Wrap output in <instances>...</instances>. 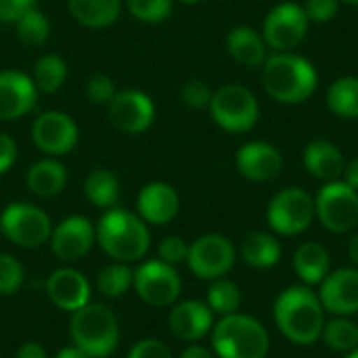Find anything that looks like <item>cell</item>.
<instances>
[{"instance_id": "f907efd6", "label": "cell", "mask_w": 358, "mask_h": 358, "mask_svg": "<svg viewBox=\"0 0 358 358\" xmlns=\"http://www.w3.org/2000/svg\"><path fill=\"white\" fill-rule=\"evenodd\" d=\"M346 358H358V348L357 350H352V352H348V357Z\"/></svg>"}, {"instance_id": "8992f818", "label": "cell", "mask_w": 358, "mask_h": 358, "mask_svg": "<svg viewBox=\"0 0 358 358\" xmlns=\"http://www.w3.org/2000/svg\"><path fill=\"white\" fill-rule=\"evenodd\" d=\"M212 120L227 132H248L258 124L260 107L256 94L241 84H224L212 92Z\"/></svg>"}, {"instance_id": "5b68a950", "label": "cell", "mask_w": 358, "mask_h": 358, "mask_svg": "<svg viewBox=\"0 0 358 358\" xmlns=\"http://www.w3.org/2000/svg\"><path fill=\"white\" fill-rule=\"evenodd\" d=\"M212 348L218 358H266L271 338L260 321L233 313L212 327Z\"/></svg>"}, {"instance_id": "9a60e30c", "label": "cell", "mask_w": 358, "mask_h": 358, "mask_svg": "<svg viewBox=\"0 0 358 358\" xmlns=\"http://www.w3.org/2000/svg\"><path fill=\"white\" fill-rule=\"evenodd\" d=\"M50 250L57 260L71 264L82 260L96 243L94 224L86 216H67L50 233Z\"/></svg>"}, {"instance_id": "ee69618b", "label": "cell", "mask_w": 358, "mask_h": 358, "mask_svg": "<svg viewBox=\"0 0 358 358\" xmlns=\"http://www.w3.org/2000/svg\"><path fill=\"white\" fill-rule=\"evenodd\" d=\"M15 358H48V352L40 342H23L17 348Z\"/></svg>"}, {"instance_id": "5bb4252c", "label": "cell", "mask_w": 358, "mask_h": 358, "mask_svg": "<svg viewBox=\"0 0 358 358\" xmlns=\"http://www.w3.org/2000/svg\"><path fill=\"white\" fill-rule=\"evenodd\" d=\"M80 138L78 124L69 113L50 109L42 111L31 124V141L48 157H61L76 149Z\"/></svg>"}, {"instance_id": "d6a6232c", "label": "cell", "mask_w": 358, "mask_h": 358, "mask_svg": "<svg viewBox=\"0 0 358 358\" xmlns=\"http://www.w3.org/2000/svg\"><path fill=\"white\" fill-rule=\"evenodd\" d=\"M321 338L331 350L348 355L358 348V325L348 317H336L334 321L325 323Z\"/></svg>"}, {"instance_id": "4fadbf2b", "label": "cell", "mask_w": 358, "mask_h": 358, "mask_svg": "<svg viewBox=\"0 0 358 358\" xmlns=\"http://www.w3.org/2000/svg\"><path fill=\"white\" fill-rule=\"evenodd\" d=\"M308 25L310 21L300 4L283 2V4H277L266 15L262 38L268 48L277 52H289L306 38Z\"/></svg>"}, {"instance_id": "c3c4849f", "label": "cell", "mask_w": 358, "mask_h": 358, "mask_svg": "<svg viewBox=\"0 0 358 358\" xmlns=\"http://www.w3.org/2000/svg\"><path fill=\"white\" fill-rule=\"evenodd\" d=\"M348 256H350V260L355 262V266H358V235L352 237V241H350V245H348Z\"/></svg>"}, {"instance_id": "b9f144b4", "label": "cell", "mask_w": 358, "mask_h": 358, "mask_svg": "<svg viewBox=\"0 0 358 358\" xmlns=\"http://www.w3.org/2000/svg\"><path fill=\"white\" fill-rule=\"evenodd\" d=\"M31 8H36V0H0V23L15 25Z\"/></svg>"}, {"instance_id": "d590c367", "label": "cell", "mask_w": 358, "mask_h": 358, "mask_svg": "<svg viewBox=\"0 0 358 358\" xmlns=\"http://www.w3.org/2000/svg\"><path fill=\"white\" fill-rule=\"evenodd\" d=\"M25 281V271L23 264L10 256V254H0V296L8 298L15 296Z\"/></svg>"}, {"instance_id": "44dd1931", "label": "cell", "mask_w": 358, "mask_h": 358, "mask_svg": "<svg viewBox=\"0 0 358 358\" xmlns=\"http://www.w3.org/2000/svg\"><path fill=\"white\" fill-rule=\"evenodd\" d=\"M136 210L147 224H155V227L168 224L176 218L180 210V197L172 185L155 180L141 189L136 199Z\"/></svg>"}, {"instance_id": "d6986e66", "label": "cell", "mask_w": 358, "mask_h": 358, "mask_svg": "<svg viewBox=\"0 0 358 358\" xmlns=\"http://www.w3.org/2000/svg\"><path fill=\"white\" fill-rule=\"evenodd\" d=\"M168 327L180 342L195 344L206 338L214 327V313L208 304L199 300H185L172 306L168 317Z\"/></svg>"}, {"instance_id": "30bf717a", "label": "cell", "mask_w": 358, "mask_h": 358, "mask_svg": "<svg viewBox=\"0 0 358 358\" xmlns=\"http://www.w3.org/2000/svg\"><path fill=\"white\" fill-rule=\"evenodd\" d=\"M138 298L155 308L172 306L182 289L180 275L174 266L162 262V260H147L134 271L132 281Z\"/></svg>"}, {"instance_id": "484cf974", "label": "cell", "mask_w": 358, "mask_h": 358, "mask_svg": "<svg viewBox=\"0 0 358 358\" xmlns=\"http://www.w3.org/2000/svg\"><path fill=\"white\" fill-rule=\"evenodd\" d=\"M329 264H331L329 252L317 241L302 243L294 256V268L298 277L308 285L321 283L329 273Z\"/></svg>"}, {"instance_id": "8fae6325", "label": "cell", "mask_w": 358, "mask_h": 358, "mask_svg": "<svg viewBox=\"0 0 358 358\" xmlns=\"http://www.w3.org/2000/svg\"><path fill=\"white\" fill-rule=\"evenodd\" d=\"M107 120L117 132L136 136L151 128L155 120V105L143 90H117L107 105Z\"/></svg>"}, {"instance_id": "ffe728a7", "label": "cell", "mask_w": 358, "mask_h": 358, "mask_svg": "<svg viewBox=\"0 0 358 358\" xmlns=\"http://www.w3.org/2000/svg\"><path fill=\"white\" fill-rule=\"evenodd\" d=\"M48 300L65 313H76L90 302V283L76 268H57L46 279Z\"/></svg>"}, {"instance_id": "83f0119b", "label": "cell", "mask_w": 358, "mask_h": 358, "mask_svg": "<svg viewBox=\"0 0 358 358\" xmlns=\"http://www.w3.org/2000/svg\"><path fill=\"white\" fill-rule=\"evenodd\" d=\"M241 256L245 264L254 268H271L281 260V245L271 233H250L241 243Z\"/></svg>"}, {"instance_id": "277c9868", "label": "cell", "mask_w": 358, "mask_h": 358, "mask_svg": "<svg viewBox=\"0 0 358 358\" xmlns=\"http://www.w3.org/2000/svg\"><path fill=\"white\" fill-rule=\"evenodd\" d=\"M69 336L88 358H107L120 344V323L109 306L88 302L71 313Z\"/></svg>"}, {"instance_id": "f35d334b", "label": "cell", "mask_w": 358, "mask_h": 358, "mask_svg": "<svg viewBox=\"0 0 358 358\" xmlns=\"http://www.w3.org/2000/svg\"><path fill=\"white\" fill-rule=\"evenodd\" d=\"M182 101L187 107L191 109H203V107H210V101H212V90L208 88V84L203 80H189L185 86H182Z\"/></svg>"}, {"instance_id": "9c48e42d", "label": "cell", "mask_w": 358, "mask_h": 358, "mask_svg": "<svg viewBox=\"0 0 358 358\" xmlns=\"http://www.w3.org/2000/svg\"><path fill=\"white\" fill-rule=\"evenodd\" d=\"M317 218L331 233H348L358 224V191L344 180L327 182L315 199Z\"/></svg>"}, {"instance_id": "52a82bcc", "label": "cell", "mask_w": 358, "mask_h": 358, "mask_svg": "<svg viewBox=\"0 0 358 358\" xmlns=\"http://www.w3.org/2000/svg\"><path fill=\"white\" fill-rule=\"evenodd\" d=\"M0 233L17 248L36 250L50 239L52 222L42 208L15 201L8 203L0 214Z\"/></svg>"}, {"instance_id": "f6af8a7d", "label": "cell", "mask_w": 358, "mask_h": 358, "mask_svg": "<svg viewBox=\"0 0 358 358\" xmlns=\"http://www.w3.org/2000/svg\"><path fill=\"white\" fill-rule=\"evenodd\" d=\"M342 176H344V182H346L348 187H352L355 191H358V157H355L352 162L346 164Z\"/></svg>"}, {"instance_id": "816d5d0a", "label": "cell", "mask_w": 358, "mask_h": 358, "mask_svg": "<svg viewBox=\"0 0 358 358\" xmlns=\"http://www.w3.org/2000/svg\"><path fill=\"white\" fill-rule=\"evenodd\" d=\"M340 2H346V4H352V6H357L358 0H340Z\"/></svg>"}, {"instance_id": "bcb514c9", "label": "cell", "mask_w": 358, "mask_h": 358, "mask_svg": "<svg viewBox=\"0 0 358 358\" xmlns=\"http://www.w3.org/2000/svg\"><path fill=\"white\" fill-rule=\"evenodd\" d=\"M178 358H214V355L206 346H201V344H191V346H187L180 352Z\"/></svg>"}, {"instance_id": "836d02e7", "label": "cell", "mask_w": 358, "mask_h": 358, "mask_svg": "<svg viewBox=\"0 0 358 358\" xmlns=\"http://www.w3.org/2000/svg\"><path fill=\"white\" fill-rule=\"evenodd\" d=\"M17 38L25 44V46H44L48 36H50V23L46 19V15L38 8H31L29 13H25L17 23Z\"/></svg>"}, {"instance_id": "603a6c76", "label": "cell", "mask_w": 358, "mask_h": 358, "mask_svg": "<svg viewBox=\"0 0 358 358\" xmlns=\"http://www.w3.org/2000/svg\"><path fill=\"white\" fill-rule=\"evenodd\" d=\"M227 50L239 65H245L252 69L264 65L268 57V46L264 38L254 27H248V25H239L229 31Z\"/></svg>"}, {"instance_id": "8d00e7d4", "label": "cell", "mask_w": 358, "mask_h": 358, "mask_svg": "<svg viewBox=\"0 0 358 358\" xmlns=\"http://www.w3.org/2000/svg\"><path fill=\"white\" fill-rule=\"evenodd\" d=\"M115 84L105 73H94L86 82V96L94 105H109V101L115 96Z\"/></svg>"}, {"instance_id": "ba28073f", "label": "cell", "mask_w": 358, "mask_h": 358, "mask_svg": "<svg viewBox=\"0 0 358 358\" xmlns=\"http://www.w3.org/2000/svg\"><path fill=\"white\" fill-rule=\"evenodd\" d=\"M315 216V197L300 187L283 189L281 193H277L271 199L266 212L271 229L285 237L304 233L313 224Z\"/></svg>"}, {"instance_id": "60d3db41", "label": "cell", "mask_w": 358, "mask_h": 358, "mask_svg": "<svg viewBox=\"0 0 358 358\" xmlns=\"http://www.w3.org/2000/svg\"><path fill=\"white\" fill-rule=\"evenodd\" d=\"M126 358H174L172 350L168 348V344H164L162 340H153V338H145L141 342H136Z\"/></svg>"}, {"instance_id": "7a4b0ae2", "label": "cell", "mask_w": 358, "mask_h": 358, "mask_svg": "<svg viewBox=\"0 0 358 358\" xmlns=\"http://www.w3.org/2000/svg\"><path fill=\"white\" fill-rule=\"evenodd\" d=\"M96 243L113 260L132 264L147 256L151 248L149 224L138 216L122 208L107 210L94 227Z\"/></svg>"}, {"instance_id": "7bdbcfd3", "label": "cell", "mask_w": 358, "mask_h": 358, "mask_svg": "<svg viewBox=\"0 0 358 358\" xmlns=\"http://www.w3.org/2000/svg\"><path fill=\"white\" fill-rule=\"evenodd\" d=\"M17 162V143L10 134L0 132V174L8 172Z\"/></svg>"}, {"instance_id": "4316f807", "label": "cell", "mask_w": 358, "mask_h": 358, "mask_svg": "<svg viewBox=\"0 0 358 358\" xmlns=\"http://www.w3.org/2000/svg\"><path fill=\"white\" fill-rule=\"evenodd\" d=\"M120 193H122L120 178L107 168L92 170L84 180V195L94 208H101V210L115 208Z\"/></svg>"}, {"instance_id": "4dcf8cb0", "label": "cell", "mask_w": 358, "mask_h": 358, "mask_svg": "<svg viewBox=\"0 0 358 358\" xmlns=\"http://www.w3.org/2000/svg\"><path fill=\"white\" fill-rule=\"evenodd\" d=\"M134 281V271L124 262H111L96 275V289L105 298H122Z\"/></svg>"}, {"instance_id": "2e32d148", "label": "cell", "mask_w": 358, "mask_h": 358, "mask_svg": "<svg viewBox=\"0 0 358 358\" xmlns=\"http://www.w3.org/2000/svg\"><path fill=\"white\" fill-rule=\"evenodd\" d=\"M38 101L34 80L17 69L0 71V122H13L27 115Z\"/></svg>"}, {"instance_id": "74e56055", "label": "cell", "mask_w": 358, "mask_h": 358, "mask_svg": "<svg viewBox=\"0 0 358 358\" xmlns=\"http://www.w3.org/2000/svg\"><path fill=\"white\" fill-rule=\"evenodd\" d=\"M157 256H159L162 262H166L170 266H176L180 262H187L189 243L182 237H176V235L164 237L162 243H159V248H157Z\"/></svg>"}, {"instance_id": "3957f363", "label": "cell", "mask_w": 358, "mask_h": 358, "mask_svg": "<svg viewBox=\"0 0 358 358\" xmlns=\"http://www.w3.org/2000/svg\"><path fill=\"white\" fill-rule=\"evenodd\" d=\"M275 323L279 331L298 346L315 344L325 327V308L317 294L304 285L287 287L275 302Z\"/></svg>"}, {"instance_id": "ac0fdd59", "label": "cell", "mask_w": 358, "mask_h": 358, "mask_svg": "<svg viewBox=\"0 0 358 358\" xmlns=\"http://www.w3.org/2000/svg\"><path fill=\"white\" fill-rule=\"evenodd\" d=\"M235 164L241 176L254 182H266L281 174L283 155L277 147L264 141H252L239 147L235 155Z\"/></svg>"}, {"instance_id": "7c38bea8", "label": "cell", "mask_w": 358, "mask_h": 358, "mask_svg": "<svg viewBox=\"0 0 358 358\" xmlns=\"http://www.w3.org/2000/svg\"><path fill=\"white\" fill-rule=\"evenodd\" d=\"M187 264L197 279L214 281L224 277L235 264L233 243L218 233L201 235L189 245Z\"/></svg>"}, {"instance_id": "e0dca14e", "label": "cell", "mask_w": 358, "mask_h": 358, "mask_svg": "<svg viewBox=\"0 0 358 358\" xmlns=\"http://www.w3.org/2000/svg\"><path fill=\"white\" fill-rule=\"evenodd\" d=\"M319 300L323 308L336 317H352L358 313V268H340L321 281Z\"/></svg>"}, {"instance_id": "cb8c5ba5", "label": "cell", "mask_w": 358, "mask_h": 358, "mask_svg": "<svg viewBox=\"0 0 358 358\" xmlns=\"http://www.w3.org/2000/svg\"><path fill=\"white\" fill-rule=\"evenodd\" d=\"M25 185L38 197H55L67 185V168L55 157L34 162L27 168Z\"/></svg>"}, {"instance_id": "7402d4cb", "label": "cell", "mask_w": 358, "mask_h": 358, "mask_svg": "<svg viewBox=\"0 0 358 358\" xmlns=\"http://www.w3.org/2000/svg\"><path fill=\"white\" fill-rule=\"evenodd\" d=\"M304 168L317 180L334 182L344 174V153L331 141H313L304 149Z\"/></svg>"}, {"instance_id": "f546056e", "label": "cell", "mask_w": 358, "mask_h": 358, "mask_svg": "<svg viewBox=\"0 0 358 358\" xmlns=\"http://www.w3.org/2000/svg\"><path fill=\"white\" fill-rule=\"evenodd\" d=\"M65 78H67V63L63 61V57H59V55H42L36 61L31 80H34L38 92H44V94L57 92L63 86Z\"/></svg>"}, {"instance_id": "7dc6e473", "label": "cell", "mask_w": 358, "mask_h": 358, "mask_svg": "<svg viewBox=\"0 0 358 358\" xmlns=\"http://www.w3.org/2000/svg\"><path fill=\"white\" fill-rule=\"evenodd\" d=\"M55 358H88L78 346H65V348H61L57 355H55Z\"/></svg>"}, {"instance_id": "6da1fadb", "label": "cell", "mask_w": 358, "mask_h": 358, "mask_svg": "<svg viewBox=\"0 0 358 358\" xmlns=\"http://www.w3.org/2000/svg\"><path fill=\"white\" fill-rule=\"evenodd\" d=\"M262 84L266 94L281 105H300L308 101L317 86L315 65L294 52H275L262 65Z\"/></svg>"}, {"instance_id": "d4e9b609", "label": "cell", "mask_w": 358, "mask_h": 358, "mask_svg": "<svg viewBox=\"0 0 358 358\" xmlns=\"http://www.w3.org/2000/svg\"><path fill=\"white\" fill-rule=\"evenodd\" d=\"M67 8L80 25L101 29L120 19L122 0H67Z\"/></svg>"}, {"instance_id": "e575fe53", "label": "cell", "mask_w": 358, "mask_h": 358, "mask_svg": "<svg viewBox=\"0 0 358 358\" xmlns=\"http://www.w3.org/2000/svg\"><path fill=\"white\" fill-rule=\"evenodd\" d=\"M174 0H126L128 13L143 23H162L170 17Z\"/></svg>"}, {"instance_id": "1f68e13d", "label": "cell", "mask_w": 358, "mask_h": 358, "mask_svg": "<svg viewBox=\"0 0 358 358\" xmlns=\"http://www.w3.org/2000/svg\"><path fill=\"white\" fill-rule=\"evenodd\" d=\"M208 306L212 313L227 317L239 310L241 306V289L235 281L231 279H214L210 289H208Z\"/></svg>"}, {"instance_id": "681fc988", "label": "cell", "mask_w": 358, "mask_h": 358, "mask_svg": "<svg viewBox=\"0 0 358 358\" xmlns=\"http://www.w3.org/2000/svg\"><path fill=\"white\" fill-rule=\"evenodd\" d=\"M180 4H197V2H201V0H178Z\"/></svg>"}, {"instance_id": "f1b7e54d", "label": "cell", "mask_w": 358, "mask_h": 358, "mask_svg": "<svg viewBox=\"0 0 358 358\" xmlns=\"http://www.w3.org/2000/svg\"><path fill=\"white\" fill-rule=\"evenodd\" d=\"M327 105L329 109L344 117V120H357L358 117V78L357 76H344L338 78L329 90H327Z\"/></svg>"}, {"instance_id": "ab89813d", "label": "cell", "mask_w": 358, "mask_h": 358, "mask_svg": "<svg viewBox=\"0 0 358 358\" xmlns=\"http://www.w3.org/2000/svg\"><path fill=\"white\" fill-rule=\"evenodd\" d=\"M308 21L313 23H327L334 21L340 13V0H306L302 6Z\"/></svg>"}]
</instances>
